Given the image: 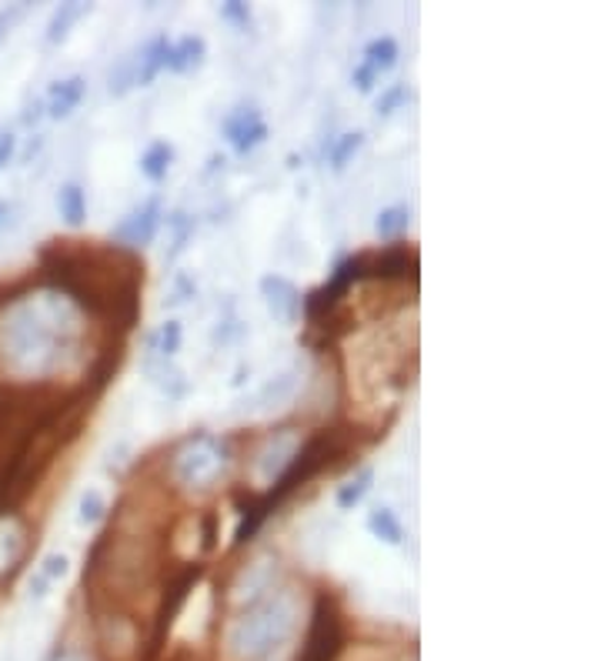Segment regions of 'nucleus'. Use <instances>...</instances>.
<instances>
[{"label":"nucleus","mask_w":601,"mask_h":661,"mask_svg":"<svg viewBox=\"0 0 601 661\" xmlns=\"http://www.w3.org/2000/svg\"><path fill=\"white\" fill-rule=\"evenodd\" d=\"M104 514H107V498H104V491H101V488H84V491H81V501H78V521H81L84 527H94V524L104 521Z\"/></svg>","instance_id":"nucleus-21"},{"label":"nucleus","mask_w":601,"mask_h":661,"mask_svg":"<svg viewBox=\"0 0 601 661\" xmlns=\"http://www.w3.org/2000/svg\"><path fill=\"white\" fill-rule=\"evenodd\" d=\"M368 532L378 542H384V545H401V542H405V524L397 521V514L391 508H374L368 514Z\"/></svg>","instance_id":"nucleus-14"},{"label":"nucleus","mask_w":601,"mask_h":661,"mask_svg":"<svg viewBox=\"0 0 601 661\" xmlns=\"http://www.w3.org/2000/svg\"><path fill=\"white\" fill-rule=\"evenodd\" d=\"M361 144H365V135H358V130H351V135H345L342 141H338V148L331 151V167L334 171H345L348 167V161L361 151Z\"/></svg>","instance_id":"nucleus-22"},{"label":"nucleus","mask_w":601,"mask_h":661,"mask_svg":"<svg viewBox=\"0 0 601 661\" xmlns=\"http://www.w3.org/2000/svg\"><path fill=\"white\" fill-rule=\"evenodd\" d=\"M267 141V124H257L254 130H247V135L234 144V151L238 154H247V151H254L257 144H264Z\"/></svg>","instance_id":"nucleus-27"},{"label":"nucleus","mask_w":601,"mask_h":661,"mask_svg":"<svg viewBox=\"0 0 601 661\" xmlns=\"http://www.w3.org/2000/svg\"><path fill=\"white\" fill-rule=\"evenodd\" d=\"M261 298H264L267 311L275 314V321H281L288 327L298 324L301 314H304V298H301L298 285L281 278V275H264L261 278Z\"/></svg>","instance_id":"nucleus-4"},{"label":"nucleus","mask_w":601,"mask_h":661,"mask_svg":"<svg viewBox=\"0 0 601 661\" xmlns=\"http://www.w3.org/2000/svg\"><path fill=\"white\" fill-rule=\"evenodd\" d=\"M57 214L63 218V224L71 228H81L84 218H88V194L81 184H63L57 190Z\"/></svg>","instance_id":"nucleus-12"},{"label":"nucleus","mask_w":601,"mask_h":661,"mask_svg":"<svg viewBox=\"0 0 601 661\" xmlns=\"http://www.w3.org/2000/svg\"><path fill=\"white\" fill-rule=\"evenodd\" d=\"M408 224H412V208H408V205H394V208H384V211L378 214L374 231H378V237L391 241V237H401V234H405Z\"/></svg>","instance_id":"nucleus-19"},{"label":"nucleus","mask_w":601,"mask_h":661,"mask_svg":"<svg viewBox=\"0 0 601 661\" xmlns=\"http://www.w3.org/2000/svg\"><path fill=\"white\" fill-rule=\"evenodd\" d=\"M50 588H54V584H50V581L34 568L31 578H27V599H31V602H41V599H47V591H50Z\"/></svg>","instance_id":"nucleus-29"},{"label":"nucleus","mask_w":601,"mask_h":661,"mask_svg":"<svg viewBox=\"0 0 601 661\" xmlns=\"http://www.w3.org/2000/svg\"><path fill=\"white\" fill-rule=\"evenodd\" d=\"M167 47H171L167 37H154V40L141 50V57H134V63H138V84H141V88H148V84L158 78V71H164Z\"/></svg>","instance_id":"nucleus-13"},{"label":"nucleus","mask_w":601,"mask_h":661,"mask_svg":"<svg viewBox=\"0 0 601 661\" xmlns=\"http://www.w3.org/2000/svg\"><path fill=\"white\" fill-rule=\"evenodd\" d=\"M171 164H174V148H171L167 141H154V144L141 154V174H145L148 181H154V184L167 177Z\"/></svg>","instance_id":"nucleus-17"},{"label":"nucleus","mask_w":601,"mask_h":661,"mask_svg":"<svg viewBox=\"0 0 601 661\" xmlns=\"http://www.w3.org/2000/svg\"><path fill=\"white\" fill-rule=\"evenodd\" d=\"M11 201H0V231H4V224H8V218H11Z\"/></svg>","instance_id":"nucleus-33"},{"label":"nucleus","mask_w":601,"mask_h":661,"mask_svg":"<svg viewBox=\"0 0 601 661\" xmlns=\"http://www.w3.org/2000/svg\"><path fill=\"white\" fill-rule=\"evenodd\" d=\"M158 224H161V205H158V197H151V201H145L141 208H134V211L111 231V237H114L117 244H124V247H145V244L154 241Z\"/></svg>","instance_id":"nucleus-5"},{"label":"nucleus","mask_w":601,"mask_h":661,"mask_svg":"<svg viewBox=\"0 0 601 661\" xmlns=\"http://www.w3.org/2000/svg\"><path fill=\"white\" fill-rule=\"evenodd\" d=\"M351 81H355V88L361 91V94H371L374 91V71L371 68H365V63H358V68H355V74H351Z\"/></svg>","instance_id":"nucleus-30"},{"label":"nucleus","mask_w":601,"mask_h":661,"mask_svg":"<svg viewBox=\"0 0 601 661\" xmlns=\"http://www.w3.org/2000/svg\"><path fill=\"white\" fill-rule=\"evenodd\" d=\"M145 374H148V381L154 384V387H161L167 398H177V394H184V374H181V368L171 361V358H158V355H148L145 358Z\"/></svg>","instance_id":"nucleus-10"},{"label":"nucleus","mask_w":601,"mask_h":661,"mask_svg":"<svg viewBox=\"0 0 601 661\" xmlns=\"http://www.w3.org/2000/svg\"><path fill=\"white\" fill-rule=\"evenodd\" d=\"M298 381H301V371H298V368L281 371L278 378H271L267 384H261V387H257V394L251 398L247 411H271V408L285 405V402L291 398V394L298 391Z\"/></svg>","instance_id":"nucleus-7"},{"label":"nucleus","mask_w":601,"mask_h":661,"mask_svg":"<svg viewBox=\"0 0 601 661\" xmlns=\"http://www.w3.org/2000/svg\"><path fill=\"white\" fill-rule=\"evenodd\" d=\"M50 661H91L84 651H78V648H60Z\"/></svg>","instance_id":"nucleus-32"},{"label":"nucleus","mask_w":601,"mask_h":661,"mask_svg":"<svg viewBox=\"0 0 601 661\" xmlns=\"http://www.w3.org/2000/svg\"><path fill=\"white\" fill-rule=\"evenodd\" d=\"M371 482H374V468H361L348 485H342L338 488V498H334V501H338V508L342 511H351L355 505H361V498L371 491Z\"/></svg>","instance_id":"nucleus-20"},{"label":"nucleus","mask_w":601,"mask_h":661,"mask_svg":"<svg viewBox=\"0 0 601 661\" xmlns=\"http://www.w3.org/2000/svg\"><path fill=\"white\" fill-rule=\"evenodd\" d=\"M24 4H8V8H0V40H8V34L18 27V21L24 18Z\"/></svg>","instance_id":"nucleus-26"},{"label":"nucleus","mask_w":601,"mask_h":661,"mask_svg":"<svg viewBox=\"0 0 601 661\" xmlns=\"http://www.w3.org/2000/svg\"><path fill=\"white\" fill-rule=\"evenodd\" d=\"M224 448L211 438V434H200L194 438L174 461V478L184 485V488H205L211 485L221 468H224Z\"/></svg>","instance_id":"nucleus-2"},{"label":"nucleus","mask_w":601,"mask_h":661,"mask_svg":"<svg viewBox=\"0 0 601 661\" xmlns=\"http://www.w3.org/2000/svg\"><path fill=\"white\" fill-rule=\"evenodd\" d=\"M394 63H397V40L394 37H374L365 47V68H371L374 78L388 74Z\"/></svg>","instance_id":"nucleus-15"},{"label":"nucleus","mask_w":601,"mask_h":661,"mask_svg":"<svg viewBox=\"0 0 601 661\" xmlns=\"http://www.w3.org/2000/svg\"><path fill=\"white\" fill-rule=\"evenodd\" d=\"M257 124H264L257 107H238V111H231V114L221 120V135H224L231 144H238V141L247 135V130H254Z\"/></svg>","instance_id":"nucleus-18"},{"label":"nucleus","mask_w":601,"mask_h":661,"mask_svg":"<svg viewBox=\"0 0 601 661\" xmlns=\"http://www.w3.org/2000/svg\"><path fill=\"white\" fill-rule=\"evenodd\" d=\"M334 651H338V622L334 615H314L301 661H331Z\"/></svg>","instance_id":"nucleus-8"},{"label":"nucleus","mask_w":601,"mask_h":661,"mask_svg":"<svg viewBox=\"0 0 601 661\" xmlns=\"http://www.w3.org/2000/svg\"><path fill=\"white\" fill-rule=\"evenodd\" d=\"M221 21L234 24V27H247L251 24V11L241 0H231V4H221Z\"/></svg>","instance_id":"nucleus-25"},{"label":"nucleus","mask_w":601,"mask_h":661,"mask_svg":"<svg viewBox=\"0 0 601 661\" xmlns=\"http://www.w3.org/2000/svg\"><path fill=\"white\" fill-rule=\"evenodd\" d=\"M37 571H41L50 584H57V581H63L67 575H71V561H67V555H60V552H47V555L41 558V565H37Z\"/></svg>","instance_id":"nucleus-23"},{"label":"nucleus","mask_w":601,"mask_h":661,"mask_svg":"<svg viewBox=\"0 0 601 661\" xmlns=\"http://www.w3.org/2000/svg\"><path fill=\"white\" fill-rule=\"evenodd\" d=\"M205 54H208L205 37H181L177 44L167 47L164 68L174 71V74H187V71H194V68H200V63H205Z\"/></svg>","instance_id":"nucleus-9"},{"label":"nucleus","mask_w":601,"mask_h":661,"mask_svg":"<svg viewBox=\"0 0 601 661\" xmlns=\"http://www.w3.org/2000/svg\"><path fill=\"white\" fill-rule=\"evenodd\" d=\"M84 94H88V81L78 78V74H74V78H63V81H54V84L47 88V97H44L47 117H54V120L71 117V114L81 107Z\"/></svg>","instance_id":"nucleus-6"},{"label":"nucleus","mask_w":601,"mask_h":661,"mask_svg":"<svg viewBox=\"0 0 601 661\" xmlns=\"http://www.w3.org/2000/svg\"><path fill=\"white\" fill-rule=\"evenodd\" d=\"M41 117H44V97H37L34 104H27V111L21 114V120H24L27 127H34V124H37Z\"/></svg>","instance_id":"nucleus-31"},{"label":"nucleus","mask_w":601,"mask_h":661,"mask_svg":"<svg viewBox=\"0 0 601 661\" xmlns=\"http://www.w3.org/2000/svg\"><path fill=\"white\" fill-rule=\"evenodd\" d=\"M298 631V602L294 594L278 591L257 599L247 612L228 622L221 638L224 661H267L275 658Z\"/></svg>","instance_id":"nucleus-1"},{"label":"nucleus","mask_w":601,"mask_h":661,"mask_svg":"<svg viewBox=\"0 0 601 661\" xmlns=\"http://www.w3.org/2000/svg\"><path fill=\"white\" fill-rule=\"evenodd\" d=\"M181 341H184V327L181 321H164L154 335L148 338V355H158V358H174L181 351Z\"/></svg>","instance_id":"nucleus-16"},{"label":"nucleus","mask_w":601,"mask_h":661,"mask_svg":"<svg viewBox=\"0 0 601 661\" xmlns=\"http://www.w3.org/2000/svg\"><path fill=\"white\" fill-rule=\"evenodd\" d=\"M18 158V138L14 130H0V171Z\"/></svg>","instance_id":"nucleus-28"},{"label":"nucleus","mask_w":601,"mask_h":661,"mask_svg":"<svg viewBox=\"0 0 601 661\" xmlns=\"http://www.w3.org/2000/svg\"><path fill=\"white\" fill-rule=\"evenodd\" d=\"M298 451H301V438L294 431H281L275 438H267L257 448V454L251 457V468H247L254 488H261V491L275 488L291 472V465L298 461Z\"/></svg>","instance_id":"nucleus-3"},{"label":"nucleus","mask_w":601,"mask_h":661,"mask_svg":"<svg viewBox=\"0 0 601 661\" xmlns=\"http://www.w3.org/2000/svg\"><path fill=\"white\" fill-rule=\"evenodd\" d=\"M88 14H91V4H78V0H74V4H60L47 21V34H44L47 44H63Z\"/></svg>","instance_id":"nucleus-11"},{"label":"nucleus","mask_w":601,"mask_h":661,"mask_svg":"<svg viewBox=\"0 0 601 661\" xmlns=\"http://www.w3.org/2000/svg\"><path fill=\"white\" fill-rule=\"evenodd\" d=\"M412 101V91L405 88V84H394V88H388L381 97H378V114L381 117H391L401 104H408Z\"/></svg>","instance_id":"nucleus-24"},{"label":"nucleus","mask_w":601,"mask_h":661,"mask_svg":"<svg viewBox=\"0 0 601 661\" xmlns=\"http://www.w3.org/2000/svg\"><path fill=\"white\" fill-rule=\"evenodd\" d=\"M267 661H275V658H267Z\"/></svg>","instance_id":"nucleus-34"}]
</instances>
